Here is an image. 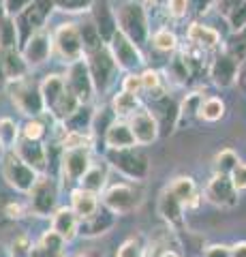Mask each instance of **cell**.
I'll use <instances>...</instances> for the list:
<instances>
[{
	"label": "cell",
	"mask_w": 246,
	"mask_h": 257,
	"mask_svg": "<svg viewBox=\"0 0 246 257\" xmlns=\"http://www.w3.org/2000/svg\"><path fill=\"white\" fill-rule=\"evenodd\" d=\"M116 22H118V32H122L137 47H141L150 39L148 13L139 0H124L116 9Z\"/></svg>",
	"instance_id": "6da1fadb"
},
{
	"label": "cell",
	"mask_w": 246,
	"mask_h": 257,
	"mask_svg": "<svg viewBox=\"0 0 246 257\" xmlns=\"http://www.w3.org/2000/svg\"><path fill=\"white\" fill-rule=\"evenodd\" d=\"M101 206H105L116 216L131 214L144 202V189L139 182H116L107 184L101 193Z\"/></svg>",
	"instance_id": "7a4b0ae2"
},
{
	"label": "cell",
	"mask_w": 246,
	"mask_h": 257,
	"mask_svg": "<svg viewBox=\"0 0 246 257\" xmlns=\"http://www.w3.org/2000/svg\"><path fill=\"white\" fill-rule=\"evenodd\" d=\"M105 159L116 172H120L131 182H144L150 174V159L139 146L124 150H107Z\"/></svg>",
	"instance_id": "3957f363"
},
{
	"label": "cell",
	"mask_w": 246,
	"mask_h": 257,
	"mask_svg": "<svg viewBox=\"0 0 246 257\" xmlns=\"http://www.w3.org/2000/svg\"><path fill=\"white\" fill-rule=\"evenodd\" d=\"M7 92H9L13 105L18 107L24 116L28 118H39L45 111V103L41 96V84H37L30 77L13 79L7 82Z\"/></svg>",
	"instance_id": "277c9868"
},
{
	"label": "cell",
	"mask_w": 246,
	"mask_h": 257,
	"mask_svg": "<svg viewBox=\"0 0 246 257\" xmlns=\"http://www.w3.org/2000/svg\"><path fill=\"white\" fill-rule=\"evenodd\" d=\"M54 0H33L26 9L15 15V26H18L20 35V47L24 45L28 37H33L35 32L45 28V22L50 20V15L54 13Z\"/></svg>",
	"instance_id": "5b68a950"
},
{
	"label": "cell",
	"mask_w": 246,
	"mask_h": 257,
	"mask_svg": "<svg viewBox=\"0 0 246 257\" xmlns=\"http://www.w3.org/2000/svg\"><path fill=\"white\" fill-rule=\"evenodd\" d=\"M28 197H30V212L37 216H52L58 210L56 208V204H58L56 180L47 174L39 176L37 182L33 184V189L28 191Z\"/></svg>",
	"instance_id": "8992f818"
},
{
	"label": "cell",
	"mask_w": 246,
	"mask_h": 257,
	"mask_svg": "<svg viewBox=\"0 0 246 257\" xmlns=\"http://www.w3.org/2000/svg\"><path fill=\"white\" fill-rule=\"evenodd\" d=\"M86 60V67H88V73L92 77V84H94V90L97 92H105L109 86L114 82V75H116V62L109 54L107 45H103L101 50L97 52H90L84 56Z\"/></svg>",
	"instance_id": "52a82bcc"
},
{
	"label": "cell",
	"mask_w": 246,
	"mask_h": 257,
	"mask_svg": "<svg viewBox=\"0 0 246 257\" xmlns=\"http://www.w3.org/2000/svg\"><path fill=\"white\" fill-rule=\"evenodd\" d=\"M0 163H3V176H5L7 184L20 193H28L39 178V174L33 170V167H28L24 163L13 150L5 152V157Z\"/></svg>",
	"instance_id": "ba28073f"
},
{
	"label": "cell",
	"mask_w": 246,
	"mask_h": 257,
	"mask_svg": "<svg viewBox=\"0 0 246 257\" xmlns=\"http://www.w3.org/2000/svg\"><path fill=\"white\" fill-rule=\"evenodd\" d=\"M52 43H54V50L58 52L60 58L67 60V64L84 58L82 37H79L77 24H73V22L60 24V26L56 28V32L52 35Z\"/></svg>",
	"instance_id": "9c48e42d"
},
{
	"label": "cell",
	"mask_w": 246,
	"mask_h": 257,
	"mask_svg": "<svg viewBox=\"0 0 246 257\" xmlns=\"http://www.w3.org/2000/svg\"><path fill=\"white\" fill-rule=\"evenodd\" d=\"M107 50H109V54H112L116 67L122 69V71H129V73L131 71H137L141 64L146 62L141 50L133 41H129L122 32H116L114 39L107 43Z\"/></svg>",
	"instance_id": "30bf717a"
},
{
	"label": "cell",
	"mask_w": 246,
	"mask_h": 257,
	"mask_svg": "<svg viewBox=\"0 0 246 257\" xmlns=\"http://www.w3.org/2000/svg\"><path fill=\"white\" fill-rule=\"evenodd\" d=\"M148 109L156 120L158 135H161V138H167V135H171L178 128V124H180V103L173 99V96H169V94L158 96V99H154L152 103H150Z\"/></svg>",
	"instance_id": "8fae6325"
},
{
	"label": "cell",
	"mask_w": 246,
	"mask_h": 257,
	"mask_svg": "<svg viewBox=\"0 0 246 257\" xmlns=\"http://www.w3.org/2000/svg\"><path fill=\"white\" fill-rule=\"evenodd\" d=\"M65 82H67V88L77 96V101L82 103V105H90V101H92V96L97 94V90H94L92 77L88 73V67H86L84 58L69 64Z\"/></svg>",
	"instance_id": "7c38bea8"
},
{
	"label": "cell",
	"mask_w": 246,
	"mask_h": 257,
	"mask_svg": "<svg viewBox=\"0 0 246 257\" xmlns=\"http://www.w3.org/2000/svg\"><path fill=\"white\" fill-rule=\"evenodd\" d=\"M203 197L216 208L237 206V191L231 184V180H229V176H223V174H214L212 178L205 182Z\"/></svg>",
	"instance_id": "4fadbf2b"
},
{
	"label": "cell",
	"mask_w": 246,
	"mask_h": 257,
	"mask_svg": "<svg viewBox=\"0 0 246 257\" xmlns=\"http://www.w3.org/2000/svg\"><path fill=\"white\" fill-rule=\"evenodd\" d=\"M92 165L90 148H71L62 150L60 157V174L65 182H79V178L88 172Z\"/></svg>",
	"instance_id": "5bb4252c"
},
{
	"label": "cell",
	"mask_w": 246,
	"mask_h": 257,
	"mask_svg": "<svg viewBox=\"0 0 246 257\" xmlns=\"http://www.w3.org/2000/svg\"><path fill=\"white\" fill-rule=\"evenodd\" d=\"M90 22L97 28L99 37L103 43H109L118 32V22H116V9L112 7L109 0H94V5L90 7Z\"/></svg>",
	"instance_id": "9a60e30c"
},
{
	"label": "cell",
	"mask_w": 246,
	"mask_h": 257,
	"mask_svg": "<svg viewBox=\"0 0 246 257\" xmlns=\"http://www.w3.org/2000/svg\"><path fill=\"white\" fill-rule=\"evenodd\" d=\"M20 52L24 56L28 67H39V64L47 62V58L54 52V43H52V35L45 28L35 32L33 37H28L24 45L20 47Z\"/></svg>",
	"instance_id": "2e32d148"
},
{
	"label": "cell",
	"mask_w": 246,
	"mask_h": 257,
	"mask_svg": "<svg viewBox=\"0 0 246 257\" xmlns=\"http://www.w3.org/2000/svg\"><path fill=\"white\" fill-rule=\"evenodd\" d=\"M237 64L240 62L220 50L208 64L210 82L216 88H231L233 84H237Z\"/></svg>",
	"instance_id": "e0dca14e"
},
{
	"label": "cell",
	"mask_w": 246,
	"mask_h": 257,
	"mask_svg": "<svg viewBox=\"0 0 246 257\" xmlns=\"http://www.w3.org/2000/svg\"><path fill=\"white\" fill-rule=\"evenodd\" d=\"M126 122L131 126V133H133L137 146H150V144H154L158 138H161V135H158L156 120L152 114H150L148 107H139Z\"/></svg>",
	"instance_id": "ac0fdd59"
},
{
	"label": "cell",
	"mask_w": 246,
	"mask_h": 257,
	"mask_svg": "<svg viewBox=\"0 0 246 257\" xmlns=\"http://www.w3.org/2000/svg\"><path fill=\"white\" fill-rule=\"evenodd\" d=\"M13 152L28 167H33L39 176L47 174V163H50V159H47V146L43 142H30V140L20 138V142L15 144Z\"/></svg>",
	"instance_id": "d6986e66"
},
{
	"label": "cell",
	"mask_w": 246,
	"mask_h": 257,
	"mask_svg": "<svg viewBox=\"0 0 246 257\" xmlns=\"http://www.w3.org/2000/svg\"><path fill=\"white\" fill-rule=\"evenodd\" d=\"M114 225H116V214L109 212L105 206H101L92 216L79 221V236H84V238H99L103 234H107Z\"/></svg>",
	"instance_id": "ffe728a7"
},
{
	"label": "cell",
	"mask_w": 246,
	"mask_h": 257,
	"mask_svg": "<svg viewBox=\"0 0 246 257\" xmlns=\"http://www.w3.org/2000/svg\"><path fill=\"white\" fill-rule=\"evenodd\" d=\"M186 39H188V45L197 47L201 50L203 54L205 52H214L220 47V35L212 26H205V24H190L188 30H186Z\"/></svg>",
	"instance_id": "44dd1931"
},
{
	"label": "cell",
	"mask_w": 246,
	"mask_h": 257,
	"mask_svg": "<svg viewBox=\"0 0 246 257\" xmlns=\"http://www.w3.org/2000/svg\"><path fill=\"white\" fill-rule=\"evenodd\" d=\"M103 142H105L107 150H124V148L137 146L133 133H131L129 122H126V120H120V118H116L114 122L107 126V131L103 133Z\"/></svg>",
	"instance_id": "7402d4cb"
},
{
	"label": "cell",
	"mask_w": 246,
	"mask_h": 257,
	"mask_svg": "<svg viewBox=\"0 0 246 257\" xmlns=\"http://www.w3.org/2000/svg\"><path fill=\"white\" fill-rule=\"evenodd\" d=\"M52 231H56L65 242H71V240L79 234L77 214L71 210V208H58V210L52 214Z\"/></svg>",
	"instance_id": "603a6c76"
},
{
	"label": "cell",
	"mask_w": 246,
	"mask_h": 257,
	"mask_svg": "<svg viewBox=\"0 0 246 257\" xmlns=\"http://www.w3.org/2000/svg\"><path fill=\"white\" fill-rule=\"evenodd\" d=\"M158 214H161L171 227H182V225H184V204L173 197L167 189L158 197Z\"/></svg>",
	"instance_id": "cb8c5ba5"
},
{
	"label": "cell",
	"mask_w": 246,
	"mask_h": 257,
	"mask_svg": "<svg viewBox=\"0 0 246 257\" xmlns=\"http://www.w3.org/2000/svg\"><path fill=\"white\" fill-rule=\"evenodd\" d=\"M101 208V202H99V195L97 193H90V191H84V189H73L71 193V210L77 214L79 221L88 219L92 216Z\"/></svg>",
	"instance_id": "d4e9b609"
},
{
	"label": "cell",
	"mask_w": 246,
	"mask_h": 257,
	"mask_svg": "<svg viewBox=\"0 0 246 257\" xmlns=\"http://www.w3.org/2000/svg\"><path fill=\"white\" fill-rule=\"evenodd\" d=\"M0 60H3V73L5 82H13V79H22L28 75L30 67L24 60L20 50H0Z\"/></svg>",
	"instance_id": "484cf974"
},
{
	"label": "cell",
	"mask_w": 246,
	"mask_h": 257,
	"mask_svg": "<svg viewBox=\"0 0 246 257\" xmlns=\"http://www.w3.org/2000/svg\"><path fill=\"white\" fill-rule=\"evenodd\" d=\"M67 92V82H65V77L62 75H56V73H52V75H47L43 79V84H41V96H43V103H45V109L47 111H52L54 105L62 99V94Z\"/></svg>",
	"instance_id": "4316f807"
},
{
	"label": "cell",
	"mask_w": 246,
	"mask_h": 257,
	"mask_svg": "<svg viewBox=\"0 0 246 257\" xmlns=\"http://www.w3.org/2000/svg\"><path fill=\"white\" fill-rule=\"evenodd\" d=\"M107 187V165L105 163H92L82 178H79V189L90 193H103Z\"/></svg>",
	"instance_id": "83f0119b"
},
{
	"label": "cell",
	"mask_w": 246,
	"mask_h": 257,
	"mask_svg": "<svg viewBox=\"0 0 246 257\" xmlns=\"http://www.w3.org/2000/svg\"><path fill=\"white\" fill-rule=\"evenodd\" d=\"M165 189H167L176 199H180V202L184 204V208L197 204V184L190 176H180V178H176Z\"/></svg>",
	"instance_id": "f1b7e54d"
},
{
	"label": "cell",
	"mask_w": 246,
	"mask_h": 257,
	"mask_svg": "<svg viewBox=\"0 0 246 257\" xmlns=\"http://www.w3.org/2000/svg\"><path fill=\"white\" fill-rule=\"evenodd\" d=\"M139 107H141V101L137 94L120 90V92H116V96L112 99V111H114V116L120 120H129Z\"/></svg>",
	"instance_id": "f546056e"
},
{
	"label": "cell",
	"mask_w": 246,
	"mask_h": 257,
	"mask_svg": "<svg viewBox=\"0 0 246 257\" xmlns=\"http://www.w3.org/2000/svg\"><path fill=\"white\" fill-rule=\"evenodd\" d=\"M225 101L220 96H203L197 109V118L203 122H218L225 116Z\"/></svg>",
	"instance_id": "4dcf8cb0"
},
{
	"label": "cell",
	"mask_w": 246,
	"mask_h": 257,
	"mask_svg": "<svg viewBox=\"0 0 246 257\" xmlns=\"http://www.w3.org/2000/svg\"><path fill=\"white\" fill-rule=\"evenodd\" d=\"M0 50H20V35L13 15H0Z\"/></svg>",
	"instance_id": "1f68e13d"
},
{
	"label": "cell",
	"mask_w": 246,
	"mask_h": 257,
	"mask_svg": "<svg viewBox=\"0 0 246 257\" xmlns=\"http://www.w3.org/2000/svg\"><path fill=\"white\" fill-rule=\"evenodd\" d=\"M92 107L90 105H79V109L75 111L69 120H65V131H79V133H90L92 126Z\"/></svg>",
	"instance_id": "d6a6232c"
},
{
	"label": "cell",
	"mask_w": 246,
	"mask_h": 257,
	"mask_svg": "<svg viewBox=\"0 0 246 257\" xmlns=\"http://www.w3.org/2000/svg\"><path fill=\"white\" fill-rule=\"evenodd\" d=\"M20 135H22V128L15 124V120L0 118V146L7 152L15 148V144L20 142Z\"/></svg>",
	"instance_id": "836d02e7"
},
{
	"label": "cell",
	"mask_w": 246,
	"mask_h": 257,
	"mask_svg": "<svg viewBox=\"0 0 246 257\" xmlns=\"http://www.w3.org/2000/svg\"><path fill=\"white\" fill-rule=\"evenodd\" d=\"M223 52L229 54V56H231L233 60H237V62L244 58V56H246V26L229 35V39L225 41Z\"/></svg>",
	"instance_id": "e575fe53"
},
{
	"label": "cell",
	"mask_w": 246,
	"mask_h": 257,
	"mask_svg": "<svg viewBox=\"0 0 246 257\" xmlns=\"http://www.w3.org/2000/svg\"><path fill=\"white\" fill-rule=\"evenodd\" d=\"M152 45L158 52L173 54L178 50V37H176V32L169 30V28H158L152 32Z\"/></svg>",
	"instance_id": "d590c367"
},
{
	"label": "cell",
	"mask_w": 246,
	"mask_h": 257,
	"mask_svg": "<svg viewBox=\"0 0 246 257\" xmlns=\"http://www.w3.org/2000/svg\"><path fill=\"white\" fill-rule=\"evenodd\" d=\"M77 28H79V37H82L84 56L90 54V52H97V50H101V47L105 45V43L101 41L97 28L92 26V22H86V24H82V26H77Z\"/></svg>",
	"instance_id": "8d00e7d4"
},
{
	"label": "cell",
	"mask_w": 246,
	"mask_h": 257,
	"mask_svg": "<svg viewBox=\"0 0 246 257\" xmlns=\"http://www.w3.org/2000/svg\"><path fill=\"white\" fill-rule=\"evenodd\" d=\"M237 163H240V157L235 155V150H231V148H223L216 157H214V174L229 176Z\"/></svg>",
	"instance_id": "74e56055"
},
{
	"label": "cell",
	"mask_w": 246,
	"mask_h": 257,
	"mask_svg": "<svg viewBox=\"0 0 246 257\" xmlns=\"http://www.w3.org/2000/svg\"><path fill=\"white\" fill-rule=\"evenodd\" d=\"M146 240L141 236H131L118 246L116 257H146Z\"/></svg>",
	"instance_id": "f35d334b"
},
{
	"label": "cell",
	"mask_w": 246,
	"mask_h": 257,
	"mask_svg": "<svg viewBox=\"0 0 246 257\" xmlns=\"http://www.w3.org/2000/svg\"><path fill=\"white\" fill-rule=\"evenodd\" d=\"M45 135H47V126L43 124L41 116H39V118H30L28 122L22 126V135H20V138L30 140V142H43Z\"/></svg>",
	"instance_id": "ab89813d"
},
{
	"label": "cell",
	"mask_w": 246,
	"mask_h": 257,
	"mask_svg": "<svg viewBox=\"0 0 246 257\" xmlns=\"http://www.w3.org/2000/svg\"><path fill=\"white\" fill-rule=\"evenodd\" d=\"M146 257H182L176 244H169L167 238H161L146 248Z\"/></svg>",
	"instance_id": "60d3db41"
},
{
	"label": "cell",
	"mask_w": 246,
	"mask_h": 257,
	"mask_svg": "<svg viewBox=\"0 0 246 257\" xmlns=\"http://www.w3.org/2000/svg\"><path fill=\"white\" fill-rule=\"evenodd\" d=\"M92 146V135L90 133H79V131H67L62 138V150L71 148H90Z\"/></svg>",
	"instance_id": "b9f144b4"
},
{
	"label": "cell",
	"mask_w": 246,
	"mask_h": 257,
	"mask_svg": "<svg viewBox=\"0 0 246 257\" xmlns=\"http://www.w3.org/2000/svg\"><path fill=\"white\" fill-rule=\"evenodd\" d=\"M201 99H203V94H199V92L186 94V99L180 103V122L190 120V118H197V109H199Z\"/></svg>",
	"instance_id": "7bdbcfd3"
},
{
	"label": "cell",
	"mask_w": 246,
	"mask_h": 257,
	"mask_svg": "<svg viewBox=\"0 0 246 257\" xmlns=\"http://www.w3.org/2000/svg\"><path fill=\"white\" fill-rule=\"evenodd\" d=\"M92 5H94V0H54V7H56L58 11H65V13L90 11Z\"/></svg>",
	"instance_id": "ee69618b"
},
{
	"label": "cell",
	"mask_w": 246,
	"mask_h": 257,
	"mask_svg": "<svg viewBox=\"0 0 246 257\" xmlns=\"http://www.w3.org/2000/svg\"><path fill=\"white\" fill-rule=\"evenodd\" d=\"M65 240H62L56 231H45L43 238H41V242H39V246H43L45 251H50V253H58L62 255V248H65Z\"/></svg>",
	"instance_id": "f6af8a7d"
},
{
	"label": "cell",
	"mask_w": 246,
	"mask_h": 257,
	"mask_svg": "<svg viewBox=\"0 0 246 257\" xmlns=\"http://www.w3.org/2000/svg\"><path fill=\"white\" fill-rule=\"evenodd\" d=\"M229 180H231V184L235 187V191L240 193V191H246V163H237L231 174H229Z\"/></svg>",
	"instance_id": "bcb514c9"
},
{
	"label": "cell",
	"mask_w": 246,
	"mask_h": 257,
	"mask_svg": "<svg viewBox=\"0 0 246 257\" xmlns=\"http://www.w3.org/2000/svg\"><path fill=\"white\" fill-rule=\"evenodd\" d=\"M188 5H190V0H167L165 9H167V13L173 20H182L188 13Z\"/></svg>",
	"instance_id": "7dc6e473"
},
{
	"label": "cell",
	"mask_w": 246,
	"mask_h": 257,
	"mask_svg": "<svg viewBox=\"0 0 246 257\" xmlns=\"http://www.w3.org/2000/svg\"><path fill=\"white\" fill-rule=\"evenodd\" d=\"M122 90L124 92H131V94H144V88H141V77L139 73H129L122 79Z\"/></svg>",
	"instance_id": "c3c4849f"
},
{
	"label": "cell",
	"mask_w": 246,
	"mask_h": 257,
	"mask_svg": "<svg viewBox=\"0 0 246 257\" xmlns=\"http://www.w3.org/2000/svg\"><path fill=\"white\" fill-rule=\"evenodd\" d=\"M246 3V0H214V7H216V11L223 15H229L233 9H237V7H242Z\"/></svg>",
	"instance_id": "681fc988"
},
{
	"label": "cell",
	"mask_w": 246,
	"mask_h": 257,
	"mask_svg": "<svg viewBox=\"0 0 246 257\" xmlns=\"http://www.w3.org/2000/svg\"><path fill=\"white\" fill-rule=\"evenodd\" d=\"M30 3H33V0H5V13L13 15V18H15V15L26 9Z\"/></svg>",
	"instance_id": "f907efd6"
},
{
	"label": "cell",
	"mask_w": 246,
	"mask_h": 257,
	"mask_svg": "<svg viewBox=\"0 0 246 257\" xmlns=\"http://www.w3.org/2000/svg\"><path fill=\"white\" fill-rule=\"evenodd\" d=\"M30 248H33V244L28 242L26 236H20L18 240L13 242V255H30Z\"/></svg>",
	"instance_id": "816d5d0a"
},
{
	"label": "cell",
	"mask_w": 246,
	"mask_h": 257,
	"mask_svg": "<svg viewBox=\"0 0 246 257\" xmlns=\"http://www.w3.org/2000/svg\"><path fill=\"white\" fill-rule=\"evenodd\" d=\"M205 257H231L227 244H212L205 248Z\"/></svg>",
	"instance_id": "f5cc1de1"
},
{
	"label": "cell",
	"mask_w": 246,
	"mask_h": 257,
	"mask_svg": "<svg viewBox=\"0 0 246 257\" xmlns=\"http://www.w3.org/2000/svg\"><path fill=\"white\" fill-rule=\"evenodd\" d=\"M237 84L246 90V56L240 60V64H237Z\"/></svg>",
	"instance_id": "db71d44e"
},
{
	"label": "cell",
	"mask_w": 246,
	"mask_h": 257,
	"mask_svg": "<svg viewBox=\"0 0 246 257\" xmlns=\"http://www.w3.org/2000/svg\"><path fill=\"white\" fill-rule=\"evenodd\" d=\"M229 255L231 257H246V242H235L229 246Z\"/></svg>",
	"instance_id": "11a10c76"
},
{
	"label": "cell",
	"mask_w": 246,
	"mask_h": 257,
	"mask_svg": "<svg viewBox=\"0 0 246 257\" xmlns=\"http://www.w3.org/2000/svg\"><path fill=\"white\" fill-rule=\"evenodd\" d=\"M7 214H9L11 219H20L22 216V206L20 204H9L7 206Z\"/></svg>",
	"instance_id": "9f6ffc18"
},
{
	"label": "cell",
	"mask_w": 246,
	"mask_h": 257,
	"mask_svg": "<svg viewBox=\"0 0 246 257\" xmlns=\"http://www.w3.org/2000/svg\"><path fill=\"white\" fill-rule=\"evenodd\" d=\"M75 257H103L101 253H94V251H84V253H79Z\"/></svg>",
	"instance_id": "6f0895ef"
},
{
	"label": "cell",
	"mask_w": 246,
	"mask_h": 257,
	"mask_svg": "<svg viewBox=\"0 0 246 257\" xmlns=\"http://www.w3.org/2000/svg\"><path fill=\"white\" fill-rule=\"evenodd\" d=\"M148 5H152V7H165V5H167V0H148Z\"/></svg>",
	"instance_id": "680465c9"
},
{
	"label": "cell",
	"mask_w": 246,
	"mask_h": 257,
	"mask_svg": "<svg viewBox=\"0 0 246 257\" xmlns=\"http://www.w3.org/2000/svg\"><path fill=\"white\" fill-rule=\"evenodd\" d=\"M0 15H5V0H0Z\"/></svg>",
	"instance_id": "91938a15"
},
{
	"label": "cell",
	"mask_w": 246,
	"mask_h": 257,
	"mask_svg": "<svg viewBox=\"0 0 246 257\" xmlns=\"http://www.w3.org/2000/svg\"><path fill=\"white\" fill-rule=\"evenodd\" d=\"M0 79H5V73H3V60H0Z\"/></svg>",
	"instance_id": "94428289"
},
{
	"label": "cell",
	"mask_w": 246,
	"mask_h": 257,
	"mask_svg": "<svg viewBox=\"0 0 246 257\" xmlns=\"http://www.w3.org/2000/svg\"><path fill=\"white\" fill-rule=\"evenodd\" d=\"M5 152H7V150H5L3 146H0V161H3V157H5Z\"/></svg>",
	"instance_id": "6125c7cd"
}]
</instances>
